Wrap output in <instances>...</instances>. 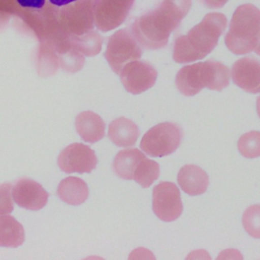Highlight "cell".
<instances>
[{
  "instance_id": "6da1fadb",
  "label": "cell",
  "mask_w": 260,
  "mask_h": 260,
  "mask_svg": "<svg viewBox=\"0 0 260 260\" xmlns=\"http://www.w3.org/2000/svg\"><path fill=\"white\" fill-rule=\"evenodd\" d=\"M191 5L192 0H162L156 7L140 14L131 23L130 31L142 48L161 49L188 14Z\"/></svg>"
},
{
  "instance_id": "7a4b0ae2",
  "label": "cell",
  "mask_w": 260,
  "mask_h": 260,
  "mask_svg": "<svg viewBox=\"0 0 260 260\" xmlns=\"http://www.w3.org/2000/svg\"><path fill=\"white\" fill-rule=\"evenodd\" d=\"M226 17L219 12L207 13L186 35L178 36L173 43V60L186 64L206 57L217 45L226 28Z\"/></svg>"
},
{
  "instance_id": "3957f363",
  "label": "cell",
  "mask_w": 260,
  "mask_h": 260,
  "mask_svg": "<svg viewBox=\"0 0 260 260\" xmlns=\"http://www.w3.org/2000/svg\"><path fill=\"white\" fill-rule=\"evenodd\" d=\"M230 68L216 60H207L182 67L176 76L179 91L192 96L204 87L211 90H222L230 84Z\"/></svg>"
},
{
  "instance_id": "277c9868",
  "label": "cell",
  "mask_w": 260,
  "mask_h": 260,
  "mask_svg": "<svg viewBox=\"0 0 260 260\" xmlns=\"http://www.w3.org/2000/svg\"><path fill=\"white\" fill-rule=\"evenodd\" d=\"M259 32L260 9L250 3L242 4L232 16L224 37L225 46L236 55H246L255 49Z\"/></svg>"
},
{
  "instance_id": "5b68a950",
  "label": "cell",
  "mask_w": 260,
  "mask_h": 260,
  "mask_svg": "<svg viewBox=\"0 0 260 260\" xmlns=\"http://www.w3.org/2000/svg\"><path fill=\"white\" fill-rule=\"evenodd\" d=\"M183 131L178 124L162 122L150 128L142 137L140 148L147 155L162 157L176 151L181 144Z\"/></svg>"
},
{
  "instance_id": "8992f818",
  "label": "cell",
  "mask_w": 260,
  "mask_h": 260,
  "mask_svg": "<svg viewBox=\"0 0 260 260\" xmlns=\"http://www.w3.org/2000/svg\"><path fill=\"white\" fill-rule=\"evenodd\" d=\"M141 56L142 47L131 31L120 29L110 38L106 58L115 73L119 74L127 63L138 60Z\"/></svg>"
},
{
  "instance_id": "52a82bcc",
  "label": "cell",
  "mask_w": 260,
  "mask_h": 260,
  "mask_svg": "<svg viewBox=\"0 0 260 260\" xmlns=\"http://www.w3.org/2000/svg\"><path fill=\"white\" fill-rule=\"evenodd\" d=\"M152 210L162 221H174L182 214L183 204L179 188L172 182H159L152 191Z\"/></svg>"
},
{
  "instance_id": "ba28073f",
  "label": "cell",
  "mask_w": 260,
  "mask_h": 260,
  "mask_svg": "<svg viewBox=\"0 0 260 260\" xmlns=\"http://www.w3.org/2000/svg\"><path fill=\"white\" fill-rule=\"evenodd\" d=\"M119 74L125 89L133 94H139L149 89L157 78L155 68L149 62L139 59L127 63Z\"/></svg>"
},
{
  "instance_id": "9c48e42d",
  "label": "cell",
  "mask_w": 260,
  "mask_h": 260,
  "mask_svg": "<svg viewBox=\"0 0 260 260\" xmlns=\"http://www.w3.org/2000/svg\"><path fill=\"white\" fill-rule=\"evenodd\" d=\"M98 158L94 151L82 143H72L65 147L58 156L59 168L67 173H90L96 167Z\"/></svg>"
},
{
  "instance_id": "30bf717a",
  "label": "cell",
  "mask_w": 260,
  "mask_h": 260,
  "mask_svg": "<svg viewBox=\"0 0 260 260\" xmlns=\"http://www.w3.org/2000/svg\"><path fill=\"white\" fill-rule=\"evenodd\" d=\"M12 199L20 207L37 211L48 201L49 194L38 182L30 179H20L12 186Z\"/></svg>"
},
{
  "instance_id": "8fae6325",
  "label": "cell",
  "mask_w": 260,
  "mask_h": 260,
  "mask_svg": "<svg viewBox=\"0 0 260 260\" xmlns=\"http://www.w3.org/2000/svg\"><path fill=\"white\" fill-rule=\"evenodd\" d=\"M233 82L249 93L260 92V60L246 56L237 60L232 66Z\"/></svg>"
},
{
  "instance_id": "7c38bea8",
  "label": "cell",
  "mask_w": 260,
  "mask_h": 260,
  "mask_svg": "<svg viewBox=\"0 0 260 260\" xmlns=\"http://www.w3.org/2000/svg\"><path fill=\"white\" fill-rule=\"evenodd\" d=\"M178 184L181 189L191 196L203 194L208 187V175L196 165H185L178 173Z\"/></svg>"
},
{
  "instance_id": "4fadbf2b",
  "label": "cell",
  "mask_w": 260,
  "mask_h": 260,
  "mask_svg": "<svg viewBox=\"0 0 260 260\" xmlns=\"http://www.w3.org/2000/svg\"><path fill=\"white\" fill-rule=\"evenodd\" d=\"M75 128L79 136L88 143H95L105 137V122L91 111L81 112L77 115Z\"/></svg>"
},
{
  "instance_id": "5bb4252c",
  "label": "cell",
  "mask_w": 260,
  "mask_h": 260,
  "mask_svg": "<svg viewBox=\"0 0 260 260\" xmlns=\"http://www.w3.org/2000/svg\"><path fill=\"white\" fill-rule=\"evenodd\" d=\"M108 136L115 145L130 147L136 143L139 137V129L133 121L125 117H119L110 123Z\"/></svg>"
},
{
  "instance_id": "9a60e30c",
  "label": "cell",
  "mask_w": 260,
  "mask_h": 260,
  "mask_svg": "<svg viewBox=\"0 0 260 260\" xmlns=\"http://www.w3.org/2000/svg\"><path fill=\"white\" fill-rule=\"evenodd\" d=\"M87 184L80 178L67 177L63 179L57 188L58 197L69 205H80L88 197Z\"/></svg>"
},
{
  "instance_id": "2e32d148",
  "label": "cell",
  "mask_w": 260,
  "mask_h": 260,
  "mask_svg": "<svg viewBox=\"0 0 260 260\" xmlns=\"http://www.w3.org/2000/svg\"><path fill=\"white\" fill-rule=\"evenodd\" d=\"M145 154L137 148H128L119 151L113 161L115 174L124 180H133L134 171Z\"/></svg>"
},
{
  "instance_id": "e0dca14e",
  "label": "cell",
  "mask_w": 260,
  "mask_h": 260,
  "mask_svg": "<svg viewBox=\"0 0 260 260\" xmlns=\"http://www.w3.org/2000/svg\"><path fill=\"white\" fill-rule=\"evenodd\" d=\"M24 229L13 216H0V247L16 248L24 242Z\"/></svg>"
},
{
  "instance_id": "ac0fdd59",
  "label": "cell",
  "mask_w": 260,
  "mask_h": 260,
  "mask_svg": "<svg viewBox=\"0 0 260 260\" xmlns=\"http://www.w3.org/2000/svg\"><path fill=\"white\" fill-rule=\"evenodd\" d=\"M159 176V166L156 161L147 158H142L134 171L133 180L142 188L149 187Z\"/></svg>"
},
{
  "instance_id": "d6986e66",
  "label": "cell",
  "mask_w": 260,
  "mask_h": 260,
  "mask_svg": "<svg viewBox=\"0 0 260 260\" xmlns=\"http://www.w3.org/2000/svg\"><path fill=\"white\" fill-rule=\"evenodd\" d=\"M240 153L247 158L260 156V131H250L243 134L238 140Z\"/></svg>"
},
{
  "instance_id": "ffe728a7",
  "label": "cell",
  "mask_w": 260,
  "mask_h": 260,
  "mask_svg": "<svg viewBox=\"0 0 260 260\" xmlns=\"http://www.w3.org/2000/svg\"><path fill=\"white\" fill-rule=\"evenodd\" d=\"M242 222L245 231L251 237L260 239V204L249 206L243 213Z\"/></svg>"
},
{
  "instance_id": "44dd1931",
  "label": "cell",
  "mask_w": 260,
  "mask_h": 260,
  "mask_svg": "<svg viewBox=\"0 0 260 260\" xmlns=\"http://www.w3.org/2000/svg\"><path fill=\"white\" fill-rule=\"evenodd\" d=\"M11 190L12 185L10 183H3L0 185V216L9 214L13 210Z\"/></svg>"
},
{
  "instance_id": "7402d4cb",
  "label": "cell",
  "mask_w": 260,
  "mask_h": 260,
  "mask_svg": "<svg viewBox=\"0 0 260 260\" xmlns=\"http://www.w3.org/2000/svg\"><path fill=\"white\" fill-rule=\"evenodd\" d=\"M16 2L22 7L42 9L45 6L46 0H16Z\"/></svg>"
},
{
  "instance_id": "603a6c76",
  "label": "cell",
  "mask_w": 260,
  "mask_h": 260,
  "mask_svg": "<svg viewBox=\"0 0 260 260\" xmlns=\"http://www.w3.org/2000/svg\"><path fill=\"white\" fill-rule=\"evenodd\" d=\"M204 7L209 9H217L224 6L229 0H198Z\"/></svg>"
},
{
  "instance_id": "cb8c5ba5",
  "label": "cell",
  "mask_w": 260,
  "mask_h": 260,
  "mask_svg": "<svg viewBox=\"0 0 260 260\" xmlns=\"http://www.w3.org/2000/svg\"><path fill=\"white\" fill-rule=\"evenodd\" d=\"M76 0H49V2L55 6H64V5H67V4H70L72 2H75Z\"/></svg>"
},
{
  "instance_id": "d4e9b609",
  "label": "cell",
  "mask_w": 260,
  "mask_h": 260,
  "mask_svg": "<svg viewBox=\"0 0 260 260\" xmlns=\"http://www.w3.org/2000/svg\"><path fill=\"white\" fill-rule=\"evenodd\" d=\"M254 51L256 52V54H257V55H259V56H260V32H259L258 40H257V45H256V47H255Z\"/></svg>"
},
{
  "instance_id": "484cf974",
  "label": "cell",
  "mask_w": 260,
  "mask_h": 260,
  "mask_svg": "<svg viewBox=\"0 0 260 260\" xmlns=\"http://www.w3.org/2000/svg\"><path fill=\"white\" fill-rule=\"evenodd\" d=\"M256 110H257V114L260 118V96L257 99V102H256Z\"/></svg>"
}]
</instances>
